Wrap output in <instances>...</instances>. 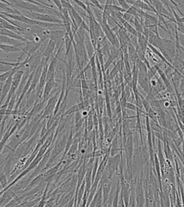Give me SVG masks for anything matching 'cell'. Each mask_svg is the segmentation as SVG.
Returning <instances> with one entry per match:
<instances>
[{"label": "cell", "instance_id": "1", "mask_svg": "<svg viewBox=\"0 0 184 207\" xmlns=\"http://www.w3.org/2000/svg\"><path fill=\"white\" fill-rule=\"evenodd\" d=\"M23 74H24V71L21 70V69L19 71H17V72H15L13 74L12 86H11L10 91H9V93L7 94V101H6L5 104L8 105V103H9V102H10L12 96L14 94L16 93V91H17L18 87H19V86H20V81H21Z\"/></svg>", "mask_w": 184, "mask_h": 207}, {"label": "cell", "instance_id": "2", "mask_svg": "<svg viewBox=\"0 0 184 207\" xmlns=\"http://www.w3.org/2000/svg\"><path fill=\"white\" fill-rule=\"evenodd\" d=\"M25 12L26 13V15L28 16V17L34 18V20L35 19L38 20H40V21L52 22L54 23V24L56 23V24L62 25V23H63V20L58 19V18H56L53 15H47V14L36 13L33 12Z\"/></svg>", "mask_w": 184, "mask_h": 207}, {"label": "cell", "instance_id": "3", "mask_svg": "<svg viewBox=\"0 0 184 207\" xmlns=\"http://www.w3.org/2000/svg\"><path fill=\"white\" fill-rule=\"evenodd\" d=\"M2 15H4L6 17H8V18H12V19H14L15 20H17L20 22H23L25 24L29 25H38V26H40V21H38V20H34L33 19H30V18H28L26 16L23 15H14V14H9L7 12H1Z\"/></svg>", "mask_w": 184, "mask_h": 207}, {"label": "cell", "instance_id": "4", "mask_svg": "<svg viewBox=\"0 0 184 207\" xmlns=\"http://www.w3.org/2000/svg\"><path fill=\"white\" fill-rule=\"evenodd\" d=\"M137 84L143 89V91L145 92L146 94L149 93L150 90V79L148 73L145 72L138 73Z\"/></svg>", "mask_w": 184, "mask_h": 207}, {"label": "cell", "instance_id": "5", "mask_svg": "<svg viewBox=\"0 0 184 207\" xmlns=\"http://www.w3.org/2000/svg\"><path fill=\"white\" fill-rule=\"evenodd\" d=\"M122 52H121L120 48L118 49V48H114V46H112L111 49H110L109 53V58H108L107 61H106V63H104L102 73H104L105 71H107V68L110 66V65H111L112 63H114L115 60H116L117 58L119 57V54H120Z\"/></svg>", "mask_w": 184, "mask_h": 207}, {"label": "cell", "instance_id": "6", "mask_svg": "<svg viewBox=\"0 0 184 207\" xmlns=\"http://www.w3.org/2000/svg\"><path fill=\"white\" fill-rule=\"evenodd\" d=\"M56 86V80L55 78H51V79H47L46 84L45 85L44 89H43V100L45 102H48V96L50 95V93L51 92L52 89Z\"/></svg>", "mask_w": 184, "mask_h": 207}, {"label": "cell", "instance_id": "7", "mask_svg": "<svg viewBox=\"0 0 184 207\" xmlns=\"http://www.w3.org/2000/svg\"><path fill=\"white\" fill-rule=\"evenodd\" d=\"M12 76L13 75H12L8 78V79L6 80L4 84L3 85V86H2L1 93H0V106H1L2 103L3 102L6 96L7 95L9 91L10 90L12 86Z\"/></svg>", "mask_w": 184, "mask_h": 207}, {"label": "cell", "instance_id": "8", "mask_svg": "<svg viewBox=\"0 0 184 207\" xmlns=\"http://www.w3.org/2000/svg\"><path fill=\"white\" fill-rule=\"evenodd\" d=\"M125 69V66H124V61H123V54L122 56V58L120 60H119L118 61L115 63L114 68H112L111 72L109 74V79H112L114 76H116L117 73L122 71Z\"/></svg>", "mask_w": 184, "mask_h": 207}, {"label": "cell", "instance_id": "9", "mask_svg": "<svg viewBox=\"0 0 184 207\" xmlns=\"http://www.w3.org/2000/svg\"><path fill=\"white\" fill-rule=\"evenodd\" d=\"M89 33L86 32V34H85L84 45H85V48H86V53H87V55H88L89 59H90L94 56V55H95V53H94L95 50H94L93 45H92V43L90 40V37H89Z\"/></svg>", "mask_w": 184, "mask_h": 207}, {"label": "cell", "instance_id": "10", "mask_svg": "<svg viewBox=\"0 0 184 207\" xmlns=\"http://www.w3.org/2000/svg\"><path fill=\"white\" fill-rule=\"evenodd\" d=\"M171 65L173 67L174 70H176L179 73H182L184 70V61L180 58L175 56L174 58L172 59Z\"/></svg>", "mask_w": 184, "mask_h": 207}, {"label": "cell", "instance_id": "11", "mask_svg": "<svg viewBox=\"0 0 184 207\" xmlns=\"http://www.w3.org/2000/svg\"><path fill=\"white\" fill-rule=\"evenodd\" d=\"M89 4H90L91 9L92 10V12H93V14H94V17H96V20L101 25V23L102 22V20H103V12L104 11L101 10L98 8H96V7H94V5H92V4H90V2H89Z\"/></svg>", "mask_w": 184, "mask_h": 207}, {"label": "cell", "instance_id": "12", "mask_svg": "<svg viewBox=\"0 0 184 207\" xmlns=\"http://www.w3.org/2000/svg\"><path fill=\"white\" fill-rule=\"evenodd\" d=\"M0 50L7 53H15L21 51V49L17 47L16 45H10L4 44H0Z\"/></svg>", "mask_w": 184, "mask_h": 207}, {"label": "cell", "instance_id": "13", "mask_svg": "<svg viewBox=\"0 0 184 207\" xmlns=\"http://www.w3.org/2000/svg\"><path fill=\"white\" fill-rule=\"evenodd\" d=\"M63 41H64V44H65L66 46V55L67 56L69 51H70L71 48H73V41L71 40V39L70 38H69V36L68 35L67 33H66L65 35H64Z\"/></svg>", "mask_w": 184, "mask_h": 207}, {"label": "cell", "instance_id": "14", "mask_svg": "<svg viewBox=\"0 0 184 207\" xmlns=\"http://www.w3.org/2000/svg\"><path fill=\"white\" fill-rule=\"evenodd\" d=\"M135 66L137 68L139 72H145V73H148V68L145 63L141 60H140L139 58H137L135 61Z\"/></svg>", "mask_w": 184, "mask_h": 207}, {"label": "cell", "instance_id": "15", "mask_svg": "<svg viewBox=\"0 0 184 207\" xmlns=\"http://www.w3.org/2000/svg\"><path fill=\"white\" fill-rule=\"evenodd\" d=\"M117 3L119 4V7H120L124 11H125V12L130 8L131 7L127 2L126 1H124V0H118V1H117Z\"/></svg>", "mask_w": 184, "mask_h": 207}, {"label": "cell", "instance_id": "16", "mask_svg": "<svg viewBox=\"0 0 184 207\" xmlns=\"http://www.w3.org/2000/svg\"><path fill=\"white\" fill-rule=\"evenodd\" d=\"M16 100H17V96H16V94H15L14 95L12 96V98L10 99V102L8 103V105H7V109L8 110H13V108H14V106L15 104V102Z\"/></svg>", "mask_w": 184, "mask_h": 207}, {"label": "cell", "instance_id": "17", "mask_svg": "<svg viewBox=\"0 0 184 207\" xmlns=\"http://www.w3.org/2000/svg\"><path fill=\"white\" fill-rule=\"evenodd\" d=\"M61 4H62V7H63V8H65L68 10H70L73 8V6L72 5V4H71V2H69V1H61Z\"/></svg>", "mask_w": 184, "mask_h": 207}, {"label": "cell", "instance_id": "18", "mask_svg": "<svg viewBox=\"0 0 184 207\" xmlns=\"http://www.w3.org/2000/svg\"><path fill=\"white\" fill-rule=\"evenodd\" d=\"M89 2H90V4H92V5H94V7H96V8L99 9V10H101L104 11V5L100 4L99 2L96 1V0H95V1H90Z\"/></svg>", "mask_w": 184, "mask_h": 207}, {"label": "cell", "instance_id": "19", "mask_svg": "<svg viewBox=\"0 0 184 207\" xmlns=\"http://www.w3.org/2000/svg\"><path fill=\"white\" fill-rule=\"evenodd\" d=\"M73 2H74L75 4H76L78 6H79L83 10H84V12H86L87 7H86V4H85V2H83L81 1H79V0H74Z\"/></svg>", "mask_w": 184, "mask_h": 207}, {"label": "cell", "instance_id": "20", "mask_svg": "<svg viewBox=\"0 0 184 207\" xmlns=\"http://www.w3.org/2000/svg\"><path fill=\"white\" fill-rule=\"evenodd\" d=\"M14 67H12V66H7L4 65V64H2L0 63V72H7V71L11 70L12 68Z\"/></svg>", "mask_w": 184, "mask_h": 207}, {"label": "cell", "instance_id": "21", "mask_svg": "<svg viewBox=\"0 0 184 207\" xmlns=\"http://www.w3.org/2000/svg\"><path fill=\"white\" fill-rule=\"evenodd\" d=\"M125 109H130V110H132V111H135V112H137V106L133 104L132 103H130V102H127L126 104V107H125Z\"/></svg>", "mask_w": 184, "mask_h": 207}, {"label": "cell", "instance_id": "22", "mask_svg": "<svg viewBox=\"0 0 184 207\" xmlns=\"http://www.w3.org/2000/svg\"><path fill=\"white\" fill-rule=\"evenodd\" d=\"M53 201H54L53 198H50L48 201H46L44 207H53V203H54Z\"/></svg>", "mask_w": 184, "mask_h": 207}, {"label": "cell", "instance_id": "23", "mask_svg": "<svg viewBox=\"0 0 184 207\" xmlns=\"http://www.w3.org/2000/svg\"><path fill=\"white\" fill-rule=\"evenodd\" d=\"M53 3L56 5L57 7L58 8V11L61 12L62 10H63V7H62L61 1H53Z\"/></svg>", "mask_w": 184, "mask_h": 207}, {"label": "cell", "instance_id": "24", "mask_svg": "<svg viewBox=\"0 0 184 207\" xmlns=\"http://www.w3.org/2000/svg\"><path fill=\"white\" fill-rule=\"evenodd\" d=\"M1 188H2V186H0V189H1Z\"/></svg>", "mask_w": 184, "mask_h": 207}]
</instances>
